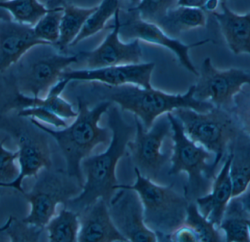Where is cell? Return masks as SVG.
Masks as SVG:
<instances>
[{
	"label": "cell",
	"mask_w": 250,
	"mask_h": 242,
	"mask_svg": "<svg viewBox=\"0 0 250 242\" xmlns=\"http://www.w3.org/2000/svg\"><path fill=\"white\" fill-rule=\"evenodd\" d=\"M230 176L233 199L245 193L250 185V138L242 132L230 146Z\"/></svg>",
	"instance_id": "44dd1931"
},
{
	"label": "cell",
	"mask_w": 250,
	"mask_h": 242,
	"mask_svg": "<svg viewBox=\"0 0 250 242\" xmlns=\"http://www.w3.org/2000/svg\"><path fill=\"white\" fill-rule=\"evenodd\" d=\"M110 215L117 229L132 242H156L157 234L144 221L142 202L136 192L119 188L108 203Z\"/></svg>",
	"instance_id": "4fadbf2b"
},
{
	"label": "cell",
	"mask_w": 250,
	"mask_h": 242,
	"mask_svg": "<svg viewBox=\"0 0 250 242\" xmlns=\"http://www.w3.org/2000/svg\"><path fill=\"white\" fill-rule=\"evenodd\" d=\"M222 10L213 12L222 35L229 49L236 55H250V12L240 15L228 7L226 1H221Z\"/></svg>",
	"instance_id": "d6986e66"
},
{
	"label": "cell",
	"mask_w": 250,
	"mask_h": 242,
	"mask_svg": "<svg viewBox=\"0 0 250 242\" xmlns=\"http://www.w3.org/2000/svg\"><path fill=\"white\" fill-rule=\"evenodd\" d=\"M136 180L132 185L117 184L116 189H129L136 192L142 202L144 221L160 240H170L175 230L185 223L189 202L176 191L173 185L162 186L144 177L137 168Z\"/></svg>",
	"instance_id": "277c9868"
},
{
	"label": "cell",
	"mask_w": 250,
	"mask_h": 242,
	"mask_svg": "<svg viewBox=\"0 0 250 242\" xmlns=\"http://www.w3.org/2000/svg\"><path fill=\"white\" fill-rule=\"evenodd\" d=\"M208 0H178V6H185V7H197L204 10V6ZM227 0H221V1H226Z\"/></svg>",
	"instance_id": "d590c367"
},
{
	"label": "cell",
	"mask_w": 250,
	"mask_h": 242,
	"mask_svg": "<svg viewBox=\"0 0 250 242\" xmlns=\"http://www.w3.org/2000/svg\"><path fill=\"white\" fill-rule=\"evenodd\" d=\"M80 231L78 242H127L111 219L108 204L99 199L79 212Z\"/></svg>",
	"instance_id": "e0dca14e"
},
{
	"label": "cell",
	"mask_w": 250,
	"mask_h": 242,
	"mask_svg": "<svg viewBox=\"0 0 250 242\" xmlns=\"http://www.w3.org/2000/svg\"><path fill=\"white\" fill-rule=\"evenodd\" d=\"M7 1V0H0V2H1V1Z\"/></svg>",
	"instance_id": "ab89813d"
},
{
	"label": "cell",
	"mask_w": 250,
	"mask_h": 242,
	"mask_svg": "<svg viewBox=\"0 0 250 242\" xmlns=\"http://www.w3.org/2000/svg\"><path fill=\"white\" fill-rule=\"evenodd\" d=\"M172 114L180 120L191 140L214 154L212 163L217 168L242 133L231 111L218 107L207 113L179 108Z\"/></svg>",
	"instance_id": "ba28073f"
},
{
	"label": "cell",
	"mask_w": 250,
	"mask_h": 242,
	"mask_svg": "<svg viewBox=\"0 0 250 242\" xmlns=\"http://www.w3.org/2000/svg\"><path fill=\"white\" fill-rule=\"evenodd\" d=\"M62 18L60 24V38L53 46L64 52L80 33L85 22L98 6L82 7L62 0Z\"/></svg>",
	"instance_id": "7402d4cb"
},
{
	"label": "cell",
	"mask_w": 250,
	"mask_h": 242,
	"mask_svg": "<svg viewBox=\"0 0 250 242\" xmlns=\"http://www.w3.org/2000/svg\"><path fill=\"white\" fill-rule=\"evenodd\" d=\"M246 213L241 209L239 203L232 199L226 209L224 218L218 228L226 234V242H250Z\"/></svg>",
	"instance_id": "cb8c5ba5"
},
{
	"label": "cell",
	"mask_w": 250,
	"mask_h": 242,
	"mask_svg": "<svg viewBox=\"0 0 250 242\" xmlns=\"http://www.w3.org/2000/svg\"><path fill=\"white\" fill-rule=\"evenodd\" d=\"M167 116L171 124L173 141L168 175L187 173L188 180L185 187V197L188 201L191 198L198 199L207 194L210 181L215 178L217 168L212 162H208L214 155L187 136L182 122L174 114L167 113Z\"/></svg>",
	"instance_id": "8992f818"
},
{
	"label": "cell",
	"mask_w": 250,
	"mask_h": 242,
	"mask_svg": "<svg viewBox=\"0 0 250 242\" xmlns=\"http://www.w3.org/2000/svg\"><path fill=\"white\" fill-rule=\"evenodd\" d=\"M0 130L11 136L19 148V176L11 182L0 184V187L14 189L24 193L22 182L27 177H38L44 168H52V152L48 136L29 118L16 112L0 117Z\"/></svg>",
	"instance_id": "5b68a950"
},
{
	"label": "cell",
	"mask_w": 250,
	"mask_h": 242,
	"mask_svg": "<svg viewBox=\"0 0 250 242\" xmlns=\"http://www.w3.org/2000/svg\"><path fill=\"white\" fill-rule=\"evenodd\" d=\"M79 112L75 121L62 130H55L41 121L29 119L38 128L43 130L57 142L66 162V171L83 187L82 162L90 156L91 152L100 144H109L112 132L108 127L99 126L101 117L111 106V102L102 101L92 108L81 98H78Z\"/></svg>",
	"instance_id": "7a4b0ae2"
},
{
	"label": "cell",
	"mask_w": 250,
	"mask_h": 242,
	"mask_svg": "<svg viewBox=\"0 0 250 242\" xmlns=\"http://www.w3.org/2000/svg\"><path fill=\"white\" fill-rule=\"evenodd\" d=\"M43 230L13 216L9 217L0 227V233L5 234L13 242H38Z\"/></svg>",
	"instance_id": "f1b7e54d"
},
{
	"label": "cell",
	"mask_w": 250,
	"mask_h": 242,
	"mask_svg": "<svg viewBox=\"0 0 250 242\" xmlns=\"http://www.w3.org/2000/svg\"><path fill=\"white\" fill-rule=\"evenodd\" d=\"M49 46L34 47L4 73L19 92L35 98H45L63 72L79 61L78 54L67 56L50 52Z\"/></svg>",
	"instance_id": "52a82bcc"
},
{
	"label": "cell",
	"mask_w": 250,
	"mask_h": 242,
	"mask_svg": "<svg viewBox=\"0 0 250 242\" xmlns=\"http://www.w3.org/2000/svg\"><path fill=\"white\" fill-rule=\"evenodd\" d=\"M231 113L241 130L250 138V91L242 89L236 95Z\"/></svg>",
	"instance_id": "1f68e13d"
},
{
	"label": "cell",
	"mask_w": 250,
	"mask_h": 242,
	"mask_svg": "<svg viewBox=\"0 0 250 242\" xmlns=\"http://www.w3.org/2000/svg\"><path fill=\"white\" fill-rule=\"evenodd\" d=\"M18 115L26 118L35 119L39 121L47 123L57 128H64L67 124L65 120L60 118L54 113L44 107H34L26 108L16 113Z\"/></svg>",
	"instance_id": "d6a6232c"
},
{
	"label": "cell",
	"mask_w": 250,
	"mask_h": 242,
	"mask_svg": "<svg viewBox=\"0 0 250 242\" xmlns=\"http://www.w3.org/2000/svg\"><path fill=\"white\" fill-rule=\"evenodd\" d=\"M120 9L114 14L111 32L101 45L92 51H82L78 54L79 59H83L86 68L141 63L143 51L139 40H133L132 42H125L120 38Z\"/></svg>",
	"instance_id": "5bb4252c"
},
{
	"label": "cell",
	"mask_w": 250,
	"mask_h": 242,
	"mask_svg": "<svg viewBox=\"0 0 250 242\" xmlns=\"http://www.w3.org/2000/svg\"><path fill=\"white\" fill-rule=\"evenodd\" d=\"M178 6V0H141L139 4L132 7L141 19L157 23L170 9Z\"/></svg>",
	"instance_id": "f546056e"
},
{
	"label": "cell",
	"mask_w": 250,
	"mask_h": 242,
	"mask_svg": "<svg viewBox=\"0 0 250 242\" xmlns=\"http://www.w3.org/2000/svg\"><path fill=\"white\" fill-rule=\"evenodd\" d=\"M120 7V0H102L96 10L85 22L80 33L72 42L70 47L75 46L86 38L93 36L102 31L112 16H114Z\"/></svg>",
	"instance_id": "4316f807"
},
{
	"label": "cell",
	"mask_w": 250,
	"mask_h": 242,
	"mask_svg": "<svg viewBox=\"0 0 250 242\" xmlns=\"http://www.w3.org/2000/svg\"><path fill=\"white\" fill-rule=\"evenodd\" d=\"M135 136L128 143L127 154L135 168L144 177L157 180L166 164L170 162L171 152L162 150L164 141L171 136V124L167 114L159 117L149 130L144 128L135 117Z\"/></svg>",
	"instance_id": "30bf717a"
},
{
	"label": "cell",
	"mask_w": 250,
	"mask_h": 242,
	"mask_svg": "<svg viewBox=\"0 0 250 242\" xmlns=\"http://www.w3.org/2000/svg\"><path fill=\"white\" fill-rule=\"evenodd\" d=\"M107 113L108 127L112 132L109 146L104 153L83 160L82 170L86 182L81 193L65 205L78 213L99 199H104L108 204L119 184L116 174L119 161L127 152L128 143L135 136V124L126 122L117 107L111 105Z\"/></svg>",
	"instance_id": "6da1fadb"
},
{
	"label": "cell",
	"mask_w": 250,
	"mask_h": 242,
	"mask_svg": "<svg viewBox=\"0 0 250 242\" xmlns=\"http://www.w3.org/2000/svg\"><path fill=\"white\" fill-rule=\"evenodd\" d=\"M45 229L48 233L49 242H78L80 231L79 214L63 205L62 209L58 215L51 218Z\"/></svg>",
	"instance_id": "603a6c76"
},
{
	"label": "cell",
	"mask_w": 250,
	"mask_h": 242,
	"mask_svg": "<svg viewBox=\"0 0 250 242\" xmlns=\"http://www.w3.org/2000/svg\"><path fill=\"white\" fill-rule=\"evenodd\" d=\"M131 4H132V7H135V6L138 5L139 4L141 0H129Z\"/></svg>",
	"instance_id": "74e56055"
},
{
	"label": "cell",
	"mask_w": 250,
	"mask_h": 242,
	"mask_svg": "<svg viewBox=\"0 0 250 242\" xmlns=\"http://www.w3.org/2000/svg\"><path fill=\"white\" fill-rule=\"evenodd\" d=\"M195 85L186 93H166L154 88H144L126 84L113 86L92 82L91 92L100 100L115 102L123 111H128L138 117L144 128H151L157 118L179 108H189L199 113H207L214 108L209 102L195 98Z\"/></svg>",
	"instance_id": "3957f363"
},
{
	"label": "cell",
	"mask_w": 250,
	"mask_h": 242,
	"mask_svg": "<svg viewBox=\"0 0 250 242\" xmlns=\"http://www.w3.org/2000/svg\"><path fill=\"white\" fill-rule=\"evenodd\" d=\"M184 224L195 231L199 242H222L217 227L201 213L198 205L195 202H191L188 204Z\"/></svg>",
	"instance_id": "83f0119b"
},
{
	"label": "cell",
	"mask_w": 250,
	"mask_h": 242,
	"mask_svg": "<svg viewBox=\"0 0 250 242\" xmlns=\"http://www.w3.org/2000/svg\"><path fill=\"white\" fill-rule=\"evenodd\" d=\"M51 45L35 36L33 26L0 16V74L5 73L34 47Z\"/></svg>",
	"instance_id": "2e32d148"
},
{
	"label": "cell",
	"mask_w": 250,
	"mask_h": 242,
	"mask_svg": "<svg viewBox=\"0 0 250 242\" xmlns=\"http://www.w3.org/2000/svg\"><path fill=\"white\" fill-rule=\"evenodd\" d=\"M170 242H198V236L195 231L188 225L183 224L175 230L170 236Z\"/></svg>",
	"instance_id": "836d02e7"
},
{
	"label": "cell",
	"mask_w": 250,
	"mask_h": 242,
	"mask_svg": "<svg viewBox=\"0 0 250 242\" xmlns=\"http://www.w3.org/2000/svg\"><path fill=\"white\" fill-rule=\"evenodd\" d=\"M7 137L0 141V184L14 181L19 174L20 168L16 165L19 152H12L4 148V143Z\"/></svg>",
	"instance_id": "4dcf8cb0"
},
{
	"label": "cell",
	"mask_w": 250,
	"mask_h": 242,
	"mask_svg": "<svg viewBox=\"0 0 250 242\" xmlns=\"http://www.w3.org/2000/svg\"><path fill=\"white\" fill-rule=\"evenodd\" d=\"M235 201L239 203L241 209L247 215H250V187L238 197L233 198Z\"/></svg>",
	"instance_id": "e575fe53"
},
{
	"label": "cell",
	"mask_w": 250,
	"mask_h": 242,
	"mask_svg": "<svg viewBox=\"0 0 250 242\" xmlns=\"http://www.w3.org/2000/svg\"><path fill=\"white\" fill-rule=\"evenodd\" d=\"M48 11L33 26L35 36L40 40L54 45L60 38L63 15L62 0H48Z\"/></svg>",
	"instance_id": "d4e9b609"
},
{
	"label": "cell",
	"mask_w": 250,
	"mask_h": 242,
	"mask_svg": "<svg viewBox=\"0 0 250 242\" xmlns=\"http://www.w3.org/2000/svg\"><path fill=\"white\" fill-rule=\"evenodd\" d=\"M247 222H248V228H249L250 235V219H247Z\"/></svg>",
	"instance_id": "f35d334b"
},
{
	"label": "cell",
	"mask_w": 250,
	"mask_h": 242,
	"mask_svg": "<svg viewBox=\"0 0 250 242\" xmlns=\"http://www.w3.org/2000/svg\"><path fill=\"white\" fill-rule=\"evenodd\" d=\"M195 85V98L215 107L231 111L236 95L245 86H250V70L239 68L219 70L207 57L200 69Z\"/></svg>",
	"instance_id": "8fae6325"
},
{
	"label": "cell",
	"mask_w": 250,
	"mask_h": 242,
	"mask_svg": "<svg viewBox=\"0 0 250 242\" xmlns=\"http://www.w3.org/2000/svg\"><path fill=\"white\" fill-rule=\"evenodd\" d=\"M120 35L125 40H138L170 50L177 57L180 64L192 74L198 76L199 72L191 61L189 51L211 42L206 39L193 43L185 44L177 38L167 35L158 25L141 19L138 12L131 7L126 10L120 9Z\"/></svg>",
	"instance_id": "7c38bea8"
},
{
	"label": "cell",
	"mask_w": 250,
	"mask_h": 242,
	"mask_svg": "<svg viewBox=\"0 0 250 242\" xmlns=\"http://www.w3.org/2000/svg\"></svg>",
	"instance_id": "60d3db41"
},
{
	"label": "cell",
	"mask_w": 250,
	"mask_h": 242,
	"mask_svg": "<svg viewBox=\"0 0 250 242\" xmlns=\"http://www.w3.org/2000/svg\"><path fill=\"white\" fill-rule=\"evenodd\" d=\"M207 21V14L203 9L176 6L168 10L156 24L169 36L177 38L182 32L205 27Z\"/></svg>",
	"instance_id": "ffe728a7"
},
{
	"label": "cell",
	"mask_w": 250,
	"mask_h": 242,
	"mask_svg": "<svg viewBox=\"0 0 250 242\" xmlns=\"http://www.w3.org/2000/svg\"><path fill=\"white\" fill-rule=\"evenodd\" d=\"M35 179L32 188L22 194L30 205V212L23 221L45 229L55 216L58 205H67L81 193L83 187L67 171L51 168H44Z\"/></svg>",
	"instance_id": "9c48e42d"
},
{
	"label": "cell",
	"mask_w": 250,
	"mask_h": 242,
	"mask_svg": "<svg viewBox=\"0 0 250 242\" xmlns=\"http://www.w3.org/2000/svg\"><path fill=\"white\" fill-rule=\"evenodd\" d=\"M220 2H221V0H208L204 6V11L211 12V13L216 11Z\"/></svg>",
	"instance_id": "8d00e7d4"
},
{
	"label": "cell",
	"mask_w": 250,
	"mask_h": 242,
	"mask_svg": "<svg viewBox=\"0 0 250 242\" xmlns=\"http://www.w3.org/2000/svg\"><path fill=\"white\" fill-rule=\"evenodd\" d=\"M229 152L223 168L213 181L211 193L198 197L195 202L201 213L217 228L224 218L229 203L233 199V186L230 176L232 156L230 152Z\"/></svg>",
	"instance_id": "ac0fdd59"
},
{
	"label": "cell",
	"mask_w": 250,
	"mask_h": 242,
	"mask_svg": "<svg viewBox=\"0 0 250 242\" xmlns=\"http://www.w3.org/2000/svg\"><path fill=\"white\" fill-rule=\"evenodd\" d=\"M155 63L121 64L101 68L69 70L63 72L60 79L69 81L98 82L109 86H118L131 84L144 88L152 87L151 75Z\"/></svg>",
	"instance_id": "9a60e30c"
},
{
	"label": "cell",
	"mask_w": 250,
	"mask_h": 242,
	"mask_svg": "<svg viewBox=\"0 0 250 242\" xmlns=\"http://www.w3.org/2000/svg\"><path fill=\"white\" fill-rule=\"evenodd\" d=\"M0 9L7 11L16 21L34 26L48 11L39 0H7L0 2Z\"/></svg>",
	"instance_id": "484cf974"
}]
</instances>
